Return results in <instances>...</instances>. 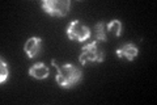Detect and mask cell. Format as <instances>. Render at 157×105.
<instances>
[{
    "label": "cell",
    "mask_w": 157,
    "mask_h": 105,
    "mask_svg": "<svg viewBox=\"0 0 157 105\" xmlns=\"http://www.w3.org/2000/svg\"><path fill=\"white\" fill-rule=\"evenodd\" d=\"M52 66L56 68L55 82L60 88H72L77 86L82 79V71L77 66L72 63H64L62 66H58L55 59H52Z\"/></svg>",
    "instance_id": "6da1fadb"
},
{
    "label": "cell",
    "mask_w": 157,
    "mask_h": 105,
    "mask_svg": "<svg viewBox=\"0 0 157 105\" xmlns=\"http://www.w3.org/2000/svg\"><path fill=\"white\" fill-rule=\"evenodd\" d=\"M41 7L43 12L51 17H66L70 13V0H42Z\"/></svg>",
    "instance_id": "7a4b0ae2"
},
{
    "label": "cell",
    "mask_w": 157,
    "mask_h": 105,
    "mask_svg": "<svg viewBox=\"0 0 157 105\" xmlns=\"http://www.w3.org/2000/svg\"><path fill=\"white\" fill-rule=\"evenodd\" d=\"M105 59V53L104 50L98 49L97 42L92 41L90 43L82 46L81 54L78 55V62L82 66H85L88 63H102Z\"/></svg>",
    "instance_id": "3957f363"
},
{
    "label": "cell",
    "mask_w": 157,
    "mask_h": 105,
    "mask_svg": "<svg viewBox=\"0 0 157 105\" xmlns=\"http://www.w3.org/2000/svg\"><path fill=\"white\" fill-rule=\"evenodd\" d=\"M66 34L71 41L75 42H85L92 38V30L80 20H72L66 29Z\"/></svg>",
    "instance_id": "277c9868"
},
{
    "label": "cell",
    "mask_w": 157,
    "mask_h": 105,
    "mask_svg": "<svg viewBox=\"0 0 157 105\" xmlns=\"http://www.w3.org/2000/svg\"><path fill=\"white\" fill-rule=\"evenodd\" d=\"M42 51V38L30 37L24 45V53L29 59H34Z\"/></svg>",
    "instance_id": "5b68a950"
},
{
    "label": "cell",
    "mask_w": 157,
    "mask_h": 105,
    "mask_svg": "<svg viewBox=\"0 0 157 105\" xmlns=\"http://www.w3.org/2000/svg\"><path fill=\"white\" fill-rule=\"evenodd\" d=\"M115 54L118 58H123L126 61L132 62L137 57V54H139V49H137V46L134 43H126L122 47L117 49Z\"/></svg>",
    "instance_id": "8992f818"
},
{
    "label": "cell",
    "mask_w": 157,
    "mask_h": 105,
    "mask_svg": "<svg viewBox=\"0 0 157 105\" xmlns=\"http://www.w3.org/2000/svg\"><path fill=\"white\" fill-rule=\"evenodd\" d=\"M29 76L33 79H37V80H43V79H47L48 75H50V70L43 62H37L34 63L33 66H30L29 68Z\"/></svg>",
    "instance_id": "52a82bcc"
},
{
    "label": "cell",
    "mask_w": 157,
    "mask_h": 105,
    "mask_svg": "<svg viewBox=\"0 0 157 105\" xmlns=\"http://www.w3.org/2000/svg\"><path fill=\"white\" fill-rule=\"evenodd\" d=\"M106 24L104 21H100L94 25L92 32V37L94 42H107V36H106Z\"/></svg>",
    "instance_id": "ba28073f"
},
{
    "label": "cell",
    "mask_w": 157,
    "mask_h": 105,
    "mask_svg": "<svg viewBox=\"0 0 157 105\" xmlns=\"http://www.w3.org/2000/svg\"><path fill=\"white\" fill-rule=\"evenodd\" d=\"M106 32L113 33L115 37H121L122 33H123V24L118 18L111 20V21L106 25Z\"/></svg>",
    "instance_id": "9c48e42d"
},
{
    "label": "cell",
    "mask_w": 157,
    "mask_h": 105,
    "mask_svg": "<svg viewBox=\"0 0 157 105\" xmlns=\"http://www.w3.org/2000/svg\"><path fill=\"white\" fill-rule=\"evenodd\" d=\"M9 78V67L8 63L4 61V58H0V83H7Z\"/></svg>",
    "instance_id": "30bf717a"
}]
</instances>
